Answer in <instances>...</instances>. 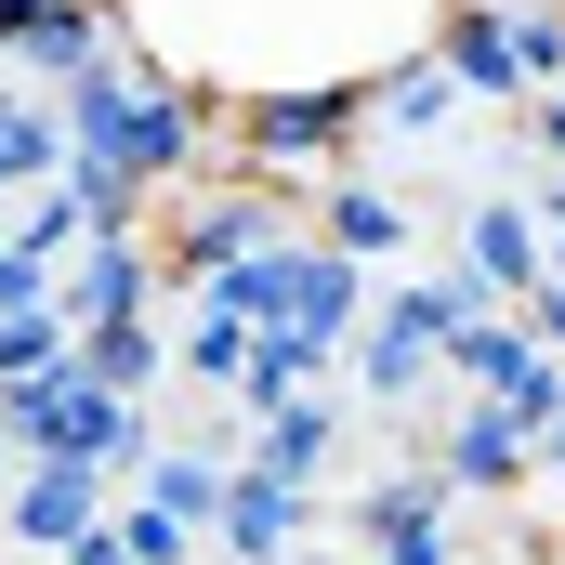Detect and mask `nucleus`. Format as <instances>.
Segmentation results:
<instances>
[{"instance_id": "nucleus-22", "label": "nucleus", "mask_w": 565, "mask_h": 565, "mask_svg": "<svg viewBox=\"0 0 565 565\" xmlns=\"http://www.w3.org/2000/svg\"><path fill=\"white\" fill-rule=\"evenodd\" d=\"M119 553H132V565H198V526L158 513V500H132V513H119Z\"/></svg>"}, {"instance_id": "nucleus-27", "label": "nucleus", "mask_w": 565, "mask_h": 565, "mask_svg": "<svg viewBox=\"0 0 565 565\" xmlns=\"http://www.w3.org/2000/svg\"><path fill=\"white\" fill-rule=\"evenodd\" d=\"M540 342H565V289H540Z\"/></svg>"}, {"instance_id": "nucleus-6", "label": "nucleus", "mask_w": 565, "mask_h": 565, "mask_svg": "<svg viewBox=\"0 0 565 565\" xmlns=\"http://www.w3.org/2000/svg\"><path fill=\"white\" fill-rule=\"evenodd\" d=\"M145 289H158V264H145V237H93L79 250V277L53 289V316L93 342V329H145Z\"/></svg>"}, {"instance_id": "nucleus-2", "label": "nucleus", "mask_w": 565, "mask_h": 565, "mask_svg": "<svg viewBox=\"0 0 565 565\" xmlns=\"http://www.w3.org/2000/svg\"><path fill=\"white\" fill-rule=\"evenodd\" d=\"M355 119H369V93H342V79L329 93H250L237 106V145H250V171H289V158H329Z\"/></svg>"}, {"instance_id": "nucleus-1", "label": "nucleus", "mask_w": 565, "mask_h": 565, "mask_svg": "<svg viewBox=\"0 0 565 565\" xmlns=\"http://www.w3.org/2000/svg\"><path fill=\"white\" fill-rule=\"evenodd\" d=\"M66 171H106V184L198 171V93L184 79H145L132 53H106L93 79H66Z\"/></svg>"}, {"instance_id": "nucleus-5", "label": "nucleus", "mask_w": 565, "mask_h": 565, "mask_svg": "<svg viewBox=\"0 0 565 565\" xmlns=\"http://www.w3.org/2000/svg\"><path fill=\"white\" fill-rule=\"evenodd\" d=\"M93 487H106V473H66V460H26V487H13V500H0V526H13V540H26V553H79V540H93V526H106V500H93Z\"/></svg>"}, {"instance_id": "nucleus-17", "label": "nucleus", "mask_w": 565, "mask_h": 565, "mask_svg": "<svg viewBox=\"0 0 565 565\" xmlns=\"http://www.w3.org/2000/svg\"><path fill=\"white\" fill-rule=\"evenodd\" d=\"M53 369H79V329L66 316H0V382H53Z\"/></svg>"}, {"instance_id": "nucleus-26", "label": "nucleus", "mask_w": 565, "mask_h": 565, "mask_svg": "<svg viewBox=\"0 0 565 565\" xmlns=\"http://www.w3.org/2000/svg\"><path fill=\"white\" fill-rule=\"evenodd\" d=\"M13 487H26V447H13V434H0V500H13Z\"/></svg>"}, {"instance_id": "nucleus-4", "label": "nucleus", "mask_w": 565, "mask_h": 565, "mask_svg": "<svg viewBox=\"0 0 565 565\" xmlns=\"http://www.w3.org/2000/svg\"><path fill=\"white\" fill-rule=\"evenodd\" d=\"M0 53H26L53 79H93L119 53V26H106V0H0Z\"/></svg>"}, {"instance_id": "nucleus-19", "label": "nucleus", "mask_w": 565, "mask_h": 565, "mask_svg": "<svg viewBox=\"0 0 565 565\" xmlns=\"http://www.w3.org/2000/svg\"><path fill=\"white\" fill-rule=\"evenodd\" d=\"M158 355H171L158 329H93V342H79V369H93L106 395H145V382H158Z\"/></svg>"}, {"instance_id": "nucleus-16", "label": "nucleus", "mask_w": 565, "mask_h": 565, "mask_svg": "<svg viewBox=\"0 0 565 565\" xmlns=\"http://www.w3.org/2000/svg\"><path fill=\"white\" fill-rule=\"evenodd\" d=\"M447 355H460V369H473V382H487V395H500V408H513V395H526V382H540V342H513V329H487V316H473V329H460V342H447Z\"/></svg>"}, {"instance_id": "nucleus-18", "label": "nucleus", "mask_w": 565, "mask_h": 565, "mask_svg": "<svg viewBox=\"0 0 565 565\" xmlns=\"http://www.w3.org/2000/svg\"><path fill=\"white\" fill-rule=\"evenodd\" d=\"M513 460H526V422H513V408H473L460 447H447V473H460V487H500Z\"/></svg>"}, {"instance_id": "nucleus-7", "label": "nucleus", "mask_w": 565, "mask_h": 565, "mask_svg": "<svg viewBox=\"0 0 565 565\" xmlns=\"http://www.w3.org/2000/svg\"><path fill=\"white\" fill-rule=\"evenodd\" d=\"M289 540H302V500L264 487V473H237V500H224V553H237V565H289Z\"/></svg>"}, {"instance_id": "nucleus-10", "label": "nucleus", "mask_w": 565, "mask_h": 565, "mask_svg": "<svg viewBox=\"0 0 565 565\" xmlns=\"http://www.w3.org/2000/svg\"><path fill=\"white\" fill-rule=\"evenodd\" d=\"M13 184H66V119H40V106L0 93V198Z\"/></svg>"}, {"instance_id": "nucleus-3", "label": "nucleus", "mask_w": 565, "mask_h": 565, "mask_svg": "<svg viewBox=\"0 0 565 565\" xmlns=\"http://www.w3.org/2000/svg\"><path fill=\"white\" fill-rule=\"evenodd\" d=\"M40 460H66V473L145 460V422H132V395H106L93 369H53V434H40Z\"/></svg>"}, {"instance_id": "nucleus-21", "label": "nucleus", "mask_w": 565, "mask_h": 565, "mask_svg": "<svg viewBox=\"0 0 565 565\" xmlns=\"http://www.w3.org/2000/svg\"><path fill=\"white\" fill-rule=\"evenodd\" d=\"M473 277L540 289V237H526V211H487V224H473Z\"/></svg>"}, {"instance_id": "nucleus-9", "label": "nucleus", "mask_w": 565, "mask_h": 565, "mask_svg": "<svg viewBox=\"0 0 565 565\" xmlns=\"http://www.w3.org/2000/svg\"><path fill=\"white\" fill-rule=\"evenodd\" d=\"M145 500H158V513H184V526H224L237 473H224V460H198V447H145Z\"/></svg>"}, {"instance_id": "nucleus-24", "label": "nucleus", "mask_w": 565, "mask_h": 565, "mask_svg": "<svg viewBox=\"0 0 565 565\" xmlns=\"http://www.w3.org/2000/svg\"><path fill=\"white\" fill-rule=\"evenodd\" d=\"M0 316H53V264L13 250V224H0Z\"/></svg>"}, {"instance_id": "nucleus-8", "label": "nucleus", "mask_w": 565, "mask_h": 565, "mask_svg": "<svg viewBox=\"0 0 565 565\" xmlns=\"http://www.w3.org/2000/svg\"><path fill=\"white\" fill-rule=\"evenodd\" d=\"M250 473H264V487H289V500H302V487L329 473V408H316V395H302V408H277V422L250 434Z\"/></svg>"}, {"instance_id": "nucleus-15", "label": "nucleus", "mask_w": 565, "mask_h": 565, "mask_svg": "<svg viewBox=\"0 0 565 565\" xmlns=\"http://www.w3.org/2000/svg\"><path fill=\"white\" fill-rule=\"evenodd\" d=\"M250 355H264V329H250V316H224V302H198L184 369H198V382H250Z\"/></svg>"}, {"instance_id": "nucleus-28", "label": "nucleus", "mask_w": 565, "mask_h": 565, "mask_svg": "<svg viewBox=\"0 0 565 565\" xmlns=\"http://www.w3.org/2000/svg\"><path fill=\"white\" fill-rule=\"evenodd\" d=\"M553 237H565V198H553Z\"/></svg>"}, {"instance_id": "nucleus-11", "label": "nucleus", "mask_w": 565, "mask_h": 565, "mask_svg": "<svg viewBox=\"0 0 565 565\" xmlns=\"http://www.w3.org/2000/svg\"><path fill=\"white\" fill-rule=\"evenodd\" d=\"M289 329H302V342H342V329H355V264H342L329 237L302 250V302H289Z\"/></svg>"}, {"instance_id": "nucleus-29", "label": "nucleus", "mask_w": 565, "mask_h": 565, "mask_svg": "<svg viewBox=\"0 0 565 565\" xmlns=\"http://www.w3.org/2000/svg\"><path fill=\"white\" fill-rule=\"evenodd\" d=\"M553 145H565V106H553Z\"/></svg>"}, {"instance_id": "nucleus-14", "label": "nucleus", "mask_w": 565, "mask_h": 565, "mask_svg": "<svg viewBox=\"0 0 565 565\" xmlns=\"http://www.w3.org/2000/svg\"><path fill=\"white\" fill-rule=\"evenodd\" d=\"M447 79H460V93H513V79H526L513 40H500V13H460V26H447Z\"/></svg>"}, {"instance_id": "nucleus-30", "label": "nucleus", "mask_w": 565, "mask_h": 565, "mask_svg": "<svg viewBox=\"0 0 565 565\" xmlns=\"http://www.w3.org/2000/svg\"><path fill=\"white\" fill-rule=\"evenodd\" d=\"M553 460H565V434H553Z\"/></svg>"}, {"instance_id": "nucleus-23", "label": "nucleus", "mask_w": 565, "mask_h": 565, "mask_svg": "<svg viewBox=\"0 0 565 565\" xmlns=\"http://www.w3.org/2000/svg\"><path fill=\"white\" fill-rule=\"evenodd\" d=\"M447 93H460L447 66H395V79H382L369 106H382V119H447Z\"/></svg>"}, {"instance_id": "nucleus-13", "label": "nucleus", "mask_w": 565, "mask_h": 565, "mask_svg": "<svg viewBox=\"0 0 565 565\" xmlns=\"http://www.w3.org/2000/svg\"><path fill=\"white\" fill-rule=\"evenodd\" d=\"M434 513H447V473H395V487H369V540H382V553L434 540Z\"/></svg>"}, {"instance_id": "nucleus-12", "label": "nucleus", "mask_w": 565, "mask_h": 565, "mask_svg": "<svg viewBox=\"0 0 565 565\" xmlns=\"http://www.w3.org/2000/svg\"><path fill=\"white\" fill-rule=\"evenodd\" d=\"M395 237H408V211H395L382 184H342V198H329V250H342V264H382Z\"/></svg>"}, {"instance_id": "nucleus-20", "label": "nucleus", "mask_w": 565, "mask_h": 565, "mask_svg": "<svg viewBox=\"0 0 565 565\" xmlns=\"http://www.w3.org/2000/svg\"><path fill=\"white\" fill-rule=\"evenodd\" d=\"M13 250H40V264H66V250H93V211H79L66 184H40V211L13 224Z\"/></svg>"}, {"instance_id": "nucleus-25", "label": "nucleus", "mask_w": 565, "mask_h": 565, "mask_svg": "<svg viewBox=\"0 0 565 565\" xmlns=\"http://www.w3.org/2000/svg\"><path fill=\"white\" fill-rule=\"evenodd\" d=\"M66 565H132V553H119V526H93V540H79Z\"/></svg>"}]
</instances>
